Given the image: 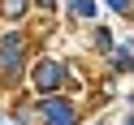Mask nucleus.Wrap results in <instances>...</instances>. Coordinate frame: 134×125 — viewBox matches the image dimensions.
I'll list each match as a JSON object with an SVG mask.
<instances>
[{"label": "nucleus", "mask_w": 134, "mask_h": 125, "mask_svg": "<svg viewBox=\"0 0 134 125\" xmlns=\"http://www.w3.org/2000/svg\"><path fill=\"white\" fill-rule=\"evenodd\" d=\"M65 82V65L61 61H39L35 65V91H56Z\"/></svg>", "instance_id": "obj_1"}, {"label": "nucleus", "mask_w": 134, "mask_h": 125, "mask_svg": "<svg viewBox=\"0 0 134 125\" xmlns=\"http://www.w3.org/2000/svg\"><path fill=\"white\" fill-rule=\"evenodd\" d=\"M39 112L48 116V125H74V108L65 104V99H43Z\"/></svg>", "instance_id": "obj_2"}, {"label": "nucleus", "mask_w": 134, "mask_h": 125, "mask_svg": "<svg viewBox=\"0 0 134 125\" xmlns=\"http://www.w3.org/2000/svg\"><path fill=\"white\" fill-rule=\"evenodd\" d=\"M0 69H4V73H18L22 69V39L18 35H9L4 47H0Z\"/></svg>", "instance_id": "obj_3"}, {"label": "nucleus", "mask_w": 134, "mask_h": 125, "mask_svg": "<svg viewBox=\"0 0 134 125\" xmlns=\"http://www.w3.org/2000/svg\"><path fill=\"white\" fill-rule=\"evenodd\" d=\"M22 9H26V0H4V13L9 17H22Z\"/></svg>", "instance_id": "obj_4"}, {"label": "nucleus", "mask_w": 134, "mask_h": 125, "mask_svg": "<svg viewBox=\"0 0 134 125\" xmlns=\"http://www.w3.org/2000/svg\"><path fill=\"white\" fill-rule=\"evenodd\" d=\"M74 13H78V17H91V13H95V4H91V0H74Z\"/></svg>", "instance_id": "obj_5"}, {"label": "nucleus", "mask_w": 134, "mask_h": 125, "mask_svg": "<svg viewBox=\"0 0 134 125\" xmlns=\"http://www.w3.org/2000/svg\"><path fill=\"white\" fill-rule=\"evenodd\" d=\"M108 4H113L117 13H125V9H130V0H108Z\"/></svg>", "instance_id": "obj_6"}, {"label": "nucleus", "mask_w": 134, "mask_h": 125, "mask_svg": "<svg viewBox=\"0 0 134 125\" xmlns=\"http://www.w3.org/2000/svg\"><path fill=\"white\" fill-rule=\"evenodd\" d=\"M39 4H43V9H52V4H56V0H39Z\"/></svg>", "instance_id": "obj_7"}, {"label": "nucleus", "mask_w": 134, "mask_h": 125, "mask_svg": "<svg viewBox=\"0 0 134 125\" xmlns=\"http://www.w3.org/2000/svg\"><path fill=\"white\" fill-rule=\"evenodd\" d=\"M130 125H134V116H130Z\"/></svg>", "instance_id": "obj_8"}]
</instances>
